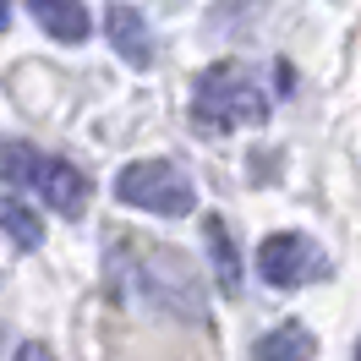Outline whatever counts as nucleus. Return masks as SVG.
Instances as JSON below:
<instances>
[{
    "mask_svg": "<svg viewBox=\"0 0 361 361\" xmlns=\"http://www.w3.org/2000/svg\"><path fill=\"white\" fill-rule=\"evenodd\" d=\"M257 274L269 279L274 290H295V285L323 279V274H329V257H323L317 241L295 235V230H279V235H269V241L257 247Z\"/></svg>",
    "mask_w": 361,
    "mask_h": 361,
    "instance_id": "39448f33",
    "label": "nucleus"
},
{
    "mask_svg": "<svg viewBox=\"0 0 361 361\" xmlns=\"http://www.w3.org/2000/svg\"><path fill=\"white\" fill-rule=\"evenodd\" d=\"M0 219H6L11 247H23V252H39V247H44V225H39V214H33L23 197H6V203H0Z\"/></svg>",
    "mask_w": 361,
    "mask_h": 361,
    "instance_id": "9d476101",
    "label": "nucleus"
},
{
    "mask_svg": "<svg viewBox=\"0 0 361 361\" xmlns=\"http://www.w3.org/2000/svg\"><path fill=\"white\" fill-rule=\"evenodd\" d=\"M192 121L203 132H235V126H257L269 121V93L257 82V71L241 61H219L197 77L192 88Z\"/></svg>",
    "mask_w": 361,
    "mask_h": 361,
    "instance_id": "f03ea898",
    "label": "nucleus"
},
{
    "mask_svg": "<svg viewBox=\"0 0 361 361\" xmlns=\"http://www.w3.org/2000/svg\"><path fill=\"white\" fill-rule=\"evenodd\" d=\"M104 27H110V44L115 55L126 61V66H154V39H148V23H142V11L137 6H126V0H115L110 17H104Z\"/></svg>",
    "mask_w": 361,
    "mask_h": 361,
    "instance_id": "423d86ee",
    "label": "nucleus"
},
{
    "mask_svg": "<svg viewBox=\"0 0 361 361\" xmlns=\"http://www.w3.org/2000/svg\"><path fill=\"white\" fill-rule=\"evenodd\" d=\"M17 361H55V350L39 345V339H27V345H17Z\"/></svg>",
    "mask_w": 361,
    "mask_h": 361,
    "instance_id": "9b49d317",
    "label": "nucleus"
},
{
    "mask_svg": "<svg viewBox=\"0 0 361 361\" xmlns=\"http://www.w3.org/2000/svg\"><path fill=\"white\" fill-rule=\"evenodd\" d=\"M27 11L55 44H82L88 39V6L82 0H27Z\"/></svg>",
    "mask_w": 361,
    "mask_h": 361,
    "instance_id": "0eeeda50",
    "label": "nucleus"
},
{
    "mask_svg": "<svg viewBox=\"0 0 361 361\" xmlns=\"http://www.w3.org/2000/svg\"><path fill=\"white\" fill-rule=\"evenodd\" d=\"M104 279H110V295L126 301V307L170 312L180 323H203L208 312L197 269L176 247H159V241H142V235H110L104 241Z\"/></svg>",
    "mask_w": 361,
    "mask_h": 361,
    "instance_id": "f257e3e1",
    "label": "nucleus"
},
{
    "mask_svg": "<svg viewBox=\"0 0 361 361\" xmlns=\"http://www.w3.org/2000/svg\"><path fill=\"white\" fill-rule=\"evenodd\" d=\"M6 180L49 203L61 219H82V208H88V176L66 159L27 148V142H6Z\"/></svg>",
    "mask_w": 361,
    "mask_h": 361,
    "instance_id": "7ed1b4c3",
    "label": "nucleus"
},
{
    "mask_svg": "<svg viewBox=\"0 0 361 361\" xmlns=\"http://www.w3.org/2000/svg\"><path fill=\"white\" fill-rule=\"evenodd\" d=\"M312 356H317V339L301 323H279L257 339V361H312Z\"/></svg>",
    "mask_w": 361,
    "mask_h": 361,
    "instance_id": "1a4fd4ad",
    "label": "nucleus"
},
{
    "mask_svg": "<svg viewBox=\"0 0 361 361\" xmlns=\"http://www.w3.org/2000/svg\"><path fill=\"white\" fill-rule=\"evenodd\" d=\"M115 197L126 208H142V214H164V219H186L197 208V192L180 164L170 159H137L115 176Z\"/></svg>",
    "mask_w": 361,
    "mask_h": 361,
    "instance_id": "20e7f679",
    "label": "nucleus"
},
{
    "mask_svg": "<svg viewBox=\"0 0 361 361\" xmlns=\"http://www.w3.org/2000/svg\"><path fill=\"white\" fill-rule=\"evenodd\" d=\"M203 241H208V257H214V279H219V290L235 295L241 290V252H235V235L219 214H208L203 219Z\"/></svg>",
    "mask_w": 361,
    "mask_h": 361,
    "instance_id": "6e6552de",
    "label": "nucleus"
},
{
    "mask_svg": "<svg viewBox=\"0 0 361 361\" xmlns=\"http://www.w3.org/2000/svg\"><path fill=\"white\" fill-rule=\"evenodd\" d=\"M356 361H361V350H356Z\"/></svg>",
    "mask_w": 361,
    "mask_h": 361,
    "instance_id": "f8f14e48",
    "label": "nucleus"
}]
</instances>
